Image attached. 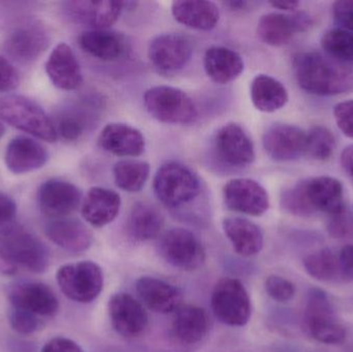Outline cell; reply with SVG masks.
Listing matches in <instances>:
<instances>
[{"label":"cell","instance_id":"obj_25","mask_svg":"<svg viewBox=\"0 0 353 352\" xmlns=\"http://www.w3.org/2000/svg\"><path fill=\"white\" fill-rule=\"evenodd\" d=\"M99 144L103 150L117 156H140L146 143L142 132L123 123L108 124L101 130Z\"/></svg>","mask_w":353,"mask_h":352},{"label":"cell","instance_id":"obj_24","mask_svg":"<svg viewBox=\"0 0 353 352\" xmlns=\"http://www.w3.org/2000/svg\"><path fill=\"white\" fill-rule=\"evenodd\" d=\"M46 235L58 247L68 252H84L93 243L90 229L78 219L56 218L46 225Z\"/></svg>","mask_w":353,"mask_h":352},{"label":"cell","instance_id":"obj_12","mask_svg":"<svg viewBox=\"0 0 353 352\" xmlns=\"http://www.w3.org/2000/svg\"><path fill=\"white\" fill-rule=\"evenodd\" d=\"M226 207L234 212L261 216L270 207L267 190L254 180L238 178L230 180L223 188Z\"/></svg>","mask_w":353,"mask_h":352},{"label":"cell","instance_id":"obj_29","mask_svg":"<svg viewBox=\"0 0 353 352\" xmlns=\"http://www.w3.org/2000/svg\"><path fill=\"white\" fill-rule=\"evenodd\" d=\"M80 47L92 57L103 61L119 59L126 51L123 35L109 29H89L79 37Z\"/></svg>","mask_w":353,"mask_h":352},{"label":"cell","instance_id":"obj_30","mask_svg":"<svg viewBox=\"0 0 353 352\" xmlns=\"http://www.w3.org/2000/svg\"><path fill=\"white\" fill-rule=\"evenodd\" d=\"M203 66L209 78L219 84L236 80L243 70L244 61L240 54L225 47L209 48L203 57Z\"/></svg>","mask_w":353,"mask_h":352},{"label":"cell","instance_id":"obj_22","mask_svg":"<svg viewBox=\"0 0 353 352\" xmlns=\"http://www.w3.org/2000/svg\"><path fill=\"white\" fill-rule=\"evenodd\" d=\"M49 154L41 143L24 136L12 138L6 149V167L16 175L41 169L47 163Z\"/></svg>","mask_w":353,"mask_h":352},{"label":"cell","instance_id":"obj_34","mask_svg":"<svg viewBox=\"0 0 353 352\" xmlns=\"http://www.w3.org/2000/svg\"><path fill=\"white\" fill-rule=\"evenodd\" d=\"M150 174V165L146 161L125 159L114 165L116 185L128 192H138L144 187Z\"/></svg>","mask_w":353,"mask_h":352},{"label":"cell","instance_id":"obj_46","mask_svg":"<svg viewBox=\"0 0 353 352\" xmlns=\"http://www.w3.org/2000/svg\"><path fill=\"white\" fill-rule=\"evenodd\" d=\"M339 277L346 282L353 281V244L345 245L338 254Z\"/></svg>","mask_w":353,"mask_h":352},{"label":"cell","instance_id":"obj_51","mask_svg":"<svg viewBox=\"0 0 353 352\" xmlns=\"http://www.w3.org/2000/svg\"><path fill=\"white\" fill-rule=\"evenodd\" d=\"M272 6L281 10H294L299 6L298 1H292V0H279V1L270 2Z\"/></svg>","mask_w":353,"mask_h":352},{"label":"cell","instance_id":"obj_3","mask_svg":"<svg viewBox=\"0 0 353 352\" xmlns=\"http://www.w3.org/2000/svg\"><path fill=\"white\" fill-rule=\"evenodd\" d=\"M153 189L155 196L165 206L178 208L199 196L201 183L197 176L186 165L169 163L157 171Z\"/></svg>","mask_w":353,"mask_h":352},{"label":"cell","instance_id":"obj_21","mask_svg":"<svg viewBox=\"0 0 353 352\" xmlns=\"http://www.w3.org/2000/svg\"><path fill=\"white\" fill-rule=\"evenodd\" d=\"M46 72L54 86L61 90H76L83 83L80 64L68 43H59L52 50L46 62Z\"/></svg>","mask_w":353,"mask_h":352},{"label":"cell","instance_id":"obj_36","mask_svg":"<svg viewBox=\"0 0 353 352\" xmlns=\"http://www.w3.org/2000/svg\"><path fill=\"white\" fill-rule=\"evenodd\" d=\"M306 272L319 281H329L339 277L338 256L331 249H321L309 254L304 260Z\"/></svg>","mask_w":353,"mask_h":352},{"label":"cell","instance_id":"obj_14","mask_svg":"<svg viewBox=\"0 0 353 352\" xmlns=\"http://www.w3.org/2000/svg\"><path fill=\"white\" fill-rule=\"evenodd\" d=\"M307 134L298 126L290 124H274L263 134V145L265 153L273 161L285 163L306 153Z\"/></svg>","mask_w":353,"mask_h":352},{"label":"cell","instance_id":"obj_18","mask_svg":"<svg viewBox=\"0 0 353 352\" xmlns=\"http://www.w3.org/2000/svg\"><path fill=\"white\" fill-rule=\"evenodd\" d=\"M305 198L314 212L336 216L345 211L343 185L339 180L327 176L301 181Z\"/></svg>","mask_w":353,"mask_h":352},{"label":"cell","instance_id":"obj_50","mask_svg":"<svg viewBox=\"0 0 353 352\" xmlns=\"http://www.w3.org/2000/svg\"><path fill=\"white\" fill-rule=\"evenodd\" d=\"M17 271V267L10 262V258L6 256L3 250L0 247V273L1 274L12 275Z\"/></svg>","mask_w":353,"mask_h":352},{"label":"cell","instance_id":"obj_44","mask_svg":"<svg viewBox=\"0 0 353 352\" xmlns=\"http://www.w3.org/2000/svg\"><path fill=\"white\" fill-rule=\"evenodd\" d=\"M333 14L341 28L353 33V0L334 2Z\"/></svg>","mask_w":353,"mask_h":352},{"label":"cell","instance_id":"obj_5","mask_svg":"<svg viewBox=\"0 0 353 352\" xmlns=\"http://www.w3.org/2000/svg\"><path fill=\"white\" fill-rule=\"evenodd\" d=\"M0 247L14 266L33 273H43L50 264L47 247L32 234L21 227L3 229Z\"/></svg>","mask_w":353,"mask_h":352},{"label":"cell","instance_id":"obj_2","mask_svg":"<svg viewBox=\"0 0 353 352\" xmlns=\"http://www.w3.org/2000/svg\"><path fill=\"white\" fill-rule=\"evenodd\" d=\"M0 120L45 142L57 141L55 124L32 99L22 95L0 96Z\"/></svg>","mask_w":353,"mask_h":352},{"label":"cell","instance_id":"obj_42","mask_svg":"<svg viewBox=\"0 0 353 352\" xmlns=\"http://www.w3.org/2000/svg\"><path fill=\"white\" fill-rule=\"evenodd\" d=\"M334 117L339 130L348 138H353V99L336 105Z\"/></svg>","mask_w":353,"mask_h":352},{"label":"cell","instance_id":"obj_1","mask_svg":"<svg viewBox=\"0 0 353 352\" xmlns=\"http://www.w3.org/2000/svg\"><path fill=\"white\" fill-rule=\"evenodd\" d=\"M294 70L301 88L311 94L332 96L353 90L352 70L319 52L299 53Z\"/></svg>","mask_w":353,"mask_h":352},{"label":"cell","instance_id":"obj_7","mask_svg":"<svg viewBox=\"0 0 353 352\" xmlns=\"http://www.w3.org/2000/svg\"><path fill=\"white\" fill-rule=\"evenodd\" d=\"M56 280L64 296L78 303L94 301L103 289V270L90 260L60 267Z\"/></svg>","mask_w":353,"mask_h":352},{"label":"cell","instance_id":"obj_53","mask_svg":"<svg viewBox=\"0 0 353 352\" xmlns=\"http://www.w3.org/2000/svg\"><path fill=\"white\" fill-rule=\"evenodd\" d=\"M4 132H6V127H4L3 124L0 122V138L4 136Z\"/></svg>","mask_w":353,"mask_h":352},{"label":"cell","instance_id":"obj_39","mask_svg":"<svg viewBox=\"0 0 353 352\" xmlns=\"http://www.w3.org/2000/svg\"><path fill=\"white\" fill-rule=\"evenodd\" d=\"M85 128V118L80 113L70 111L60 116L56 130L62 138L72 142L81 138L84 134Z\"/></svg>","mask_w":353,"mask_h":352},{"label":"cell","instance_id":"obj_4","mask_svg":"<svg viewBox=\"0 0 353 352\" xmlns=\"http://www.w3.org/2000/svg\"><path fill=\"white\" fill-rule=\"evenodd\" d=\"M144 105L155 119L167 124H188L194 121L197 110L192 99L181 89L155 86L144 95Z\"/></svg>","mask_w":353,"mask_h":352},{"label":"cell","instance_id":"obj_11","mask_svg":"<svg viewBox=\"0 0 353 352\" xmlns=\"http://www.w3.org/2000/svg\"><path fill=\"white\" fill-rule=\"evenodd\" d=\"M109 314L114 330L124 338H138L148 327L144 306L128 293H116L110 299Z\"/></svg>","mask_w":353,"mask_h":352},{"label":"cell","instance_id":"obj_10","mask_svg":"<svg viewBox=\"0 0 353 352\" xmlns=\"http://www.w3.org/2000/svg\"><path fill=\"white\" fill-rule=\"evenodd\" d=\"M12 308L37 318H53L59 310V302L51 287L37 281H25L8 289Z\"/></svg>","mask_w":353,"mask_h":352},{"label":"cell","instance_id":"obj_13","mask_svg":"<svg viewBox=\"0 0 353 352\" xmlns=\"http://www.w3.org/2000/svg\"><path fill=\"white\" fill-rule=\"evenodd\" d=\"M82 198L80 189L70 182L50 179L37 190V200L41 212L48 216L63 218L78 209Z\"/></svg>","mask_w":353,"mask_h":352},{"label":"cell","instance_id":"obj_32","mask_svg":"<svg viewBox=\"0 0 353 352\" xmlns=\"http://www.w3.org/2000/svg\"><path fill=\"white\" fill-rule=\"evenodd\" d=\"M163 223L159 209L148 203L139 202L132 207L128 216V235L138 242L151 241L159 237Z\"/></svg>","mask_w":353,"mask_h":352},{"label":"cell","instance_id":"obj_27","mask_svg":"<svg viewBox=\"0 0 353 352\" xmlns=\"http://www.w3.org/2000/svg\"><path fill=\"white\" fill-rule=\"evenodd\" d=\"M121 206V198L114 190L92 187L83 202L82 215L94 227H103L114 221Z\"/></svg>","mask_w":353,"mask_h":352},{"label":"cell","instance_id":"obj_26","mask_svg":"<svg viewBox=\"0 0 353 352\" xmlns=\"http://www.w3.org/2000/svg\"><path fill=\"white\" fill-rule=\"evenodd\" d=\"M210 330V318L203 308L193 305L181 306L172 324V334L183 345L201 342Z\"/></svg>","mask_w":353,"mask_h":352},{"label":"cell","instance_id":"obj_35","mask_svg":"<svg viewBox=\"0 0 353 352\" xmlns=\"http://www.w3.org/2000/svg\"><path fill=\"white\" fill-rule=\"evenodd\" d=\"M325 55L340 63L353 64V33L343 28L331 29L321 39Z\"/></svg>","mask_w":353,"mask_h":352},{"label":"cell","instance_id":"obj_45","mask_svg":"<svg viewBox=\"0 0 353 352\" xmlns=\"http://www.w3.org/2000/svg\"><path fill=\"white\" fill-rule=\"evenodd\" d=\"M332 217L333 218L329 225V233L332 237L345 239L353 236V222L348 215H345V211L341 214Z\"/></svg>","mask_w":353,"mask_h":352},{"label":"cell","instance_id":"obj_8","mask_svg":"<svg viewBox=\"0 0 353 352\" xmlns=\"http://www.w3.org/2000/svg\"><path fill=\"white\" fill-rule=\"evenodd\" d=\"M211 307L215 318L228 326L244 327L250 320V297L238 279L218 281L212 293Z\"/></svg>","mask_w":353,"mask_h":352},{"label":"cell","instance_id":"obj_37","mask_svg":"<svg viewBox=\"0 0 353 352\" xmlns=\"http://www.w3.org/2000/svg\"><path fill=\"white\" fill-rule=\"evenodd\" d=\"M336 149L333 132L325 126H314L307 134L306 153L317 161L331 158Z\"/></svg>","mask_w":353,"mask_h":352},{"label":"cell","instance_id":"obj_41","mask_svg":"<svg viewBox=\"0 0 353 352\" xmlns=\"http://www.w3.org/2000/svg\"><path fill=\"white\" fill-rule=\"evenodd\" d=\"M10 322L12 328L22 335L33 334L39 331L43 324L41 318L14 308L10 313Z\"/></svg>","mask_w":353,"mask_h":352},{"label":"cell","instance_id":"obj_28","mask_svg":"<svg viewBox=\"0 0 353 352\" xmlns=\"http://www.w3.org/2000/svg\"><path fill=\"white\" fill-rule=\"evenodd\" d=\"M222 227L239 256L249 258L263 249V231L252 221L242 217H228L222 222Z\"/></svg>","mask_w":353,"mask_h":352},{"label":"cell","instance_id":"obj_9","mask_svg":"<svg viewBox=\"0 0 353 352\" xmlns=\"http://www.w3.org/2000/svg\"><path fill=\"white\" fill-rule=\"evenodd\" d=\"M159 249L165 262L183 271L197 270L205 260L203 244L192 231L182 227L165 231L161 236Z\"/></svg>","mask_w":353,"mask_h":352},{"label":"cell","instance_id":"obj_38","mask_svg":"<svg viewBox=\"0 0 353 352\" xmlns=\"http://www.w3.org/2000/svg\"><path fill=\"white\" fill-rule=\"evenodd\" d=\"M281 206L286 212L296 216L308 217L315 213L305 198L301 182L282 194Z\"/></svg>","mask_w":353,"mask_h":352},{"label":"cell","instance_id":"obj_20","mask_svg":"<svg viewBox=\"0 0 353 352\" xmlns=\"http://www.w3.org/2000/svg\"><path fill=\"white\" fill-rule=\"evenodd\" d=\"M125 2L112 1H70L66 2V14L79 24L90 29H108L119 19Z\"/></svg>","mask_w":353,"mask_h":352},{"label":"cell","instance_id":"obj_40","mask_svg":"<svg viewBox=\"0 0 353 352\" xmlns=\"http://www.w3.org/2000/svg\"><path fill=\"white\" fill-rule=\"evenodd\" d=\"M265 287L268 295L279 303L290 302L296 293L294 283L283 277L276 276V275L268 277Z\"/></svg>","mask_w":353,"mask_h":352},{"label":"cell","instance_id":"obj_6","mask_svg":"<svg viewBox=\"0 0 353 352\" xmlns=\"http://www.w3.org/2000/svg\"><path fill=\"white\" fill-rule=\"evenodd\" d=\"M305 326L310 336L323 344H341L346 338L345 328L338 320L327 293L321 289H312L309 293Z\"/></svg>","mask_w":353,"mask_h":352},{"label":"cell","instance_id":"obj_52","mask_svg":"<svg viewBox=\"0 0 353 352\" xmlns=\"http://www.w3.org/2000/svg\"><path fill=\"white\" fill-rule=\"evenodd\" d=\"M224 4H225L228 8H230V10H244V8H246V6H248V2L239 0V1L224 2Z\"/></svg>","mask_w":353,"mask_h":352},{"label":"cell","instance_id":"obj_47","mask_svg":"<svg viewBox=\"0 0 353 352\" xmlns=\"http://www.w3.org/2000/svg\"><path fill=\"white\" fill-rule=\"evenodd\" d=\"M17 213V205L8 194L0 192V229H6L14 220Z\"/></svg>","mask_w":353,"mask_h":352},{"label":"cell","instance_id":"obj_43","mask_svg":"<svg viewBox=\"0 0 353 352\" xmlns=\"http://www.w3.org/2000/svg\"><path fill=\"white\" fill-rule=\"evenodd\" d=\"M18 72L10 60L0 54V93H8L19 86Z\"/></svg>","mask_w":353,"mask_h":352},{"label":"cell","instance_id":"obj_23","mask_svg":"<svg viewBox=\"0 0 353 352\" xmlns=\"http://www.w3.org/2000/svg\"><path fill=\"white\" fill-rule=\"evenodd\" d=\"M136 287L143 303L157 313H172L182 306V291L161 279L141 277Z\"/></svg>","mask_w":353,"mask_h":352},{"label":"cell","instance_id":"obj_15","mask_svg":"<svg viewBox=\"0 0 353 352\" xmlns=\"http://www.w3.org/2000/svg\"><path fill=\"white\" fill-rule=\"evenodd\" d=\"M192 55L190 39L179 33L159 35L151 41L149 59L163 72H173L184 68Z\"/></svg>","mask_w":353,"mask_h":352},{"label":"cell","instance_id":"obj_16","mask_svg":"<svg viewBox=\"0 0 353 352\" xmlns=\"http://www.w3.org/2000/svg\"><path fill=\"white\" fill-rule=\"evenodd\" d=\"M311 25L312 20L306 12L292 14L270 12L261 17L257 25V33L268 45L280 47L290 43L296 33L308 30Z\"/></svg>","mask_w":353,"mask_h":352},{"label":"cell","instance_id":"obj_17","mask_svg":"<svg viewBox=\"0 0 353 352\" xmlns=\"http://www.w3.org/2000/svg\"><path fill=\"white\" fill-rule=\"evenodd\" d=\"M215 149L220 161L232 167H246L255 159L252 141L239 124H226L218 130Z\"/></svg>","mask_w":353,"mask_h":352},{"label":"cell","instance_id":"obj_49","mask_svg":"<svg viewBox=\"0 0 353 352\" xmlns=\"http://www.w3.org/2000/svg\"><path fill=\"white\" fill-rule=\"evenodd\" d=\"M341 165L344 172L353 181V145H350L342 151Z\"/></svg>","mask_w":353,"mask_h":352},{"label":"cell","instance_id":"obj_33","mask_svg":"<svg viewBox=\"0 0 353 352\" xmlns=\"http://www.w3.org/2000/svg\"><path fill=\"white\" fill-rule=\"evenodd\" d=\"M250 95L253 105L263 113L278 111L288 101V90L283 84L267 74H259L253 79Z\"/></svg>","mask_w":353,"mask_h":352},{"label":"cell","instance_id":"obj_31","mask_svg":"<svg viewBox=\"0 0 353 352\" xmlns=\"http://www.w3.org/2000/svg\"><path fill=\"white\" fill-rule=\"evenodd\" d=\"M172 14L181 24L199 30H211L220 17L219 8L214 2L196 0L174 1Z\"/></svg>","mask_w":353,"mask_h":352},{"label":"cell","instance_id":"obj_48","mask_svg":"<svg viewBox=\"0 0 353 352\" xmlns=\"http://www.w3.org/2000/svg\"><path fill=\"white\" fill-rule=\"evenodd\" d=\"M41 352H84L80 345L70 339L57 337L46 343Z\"/></svg>","mask_w":353,"mask_h":352},{"label":"cell","instance_id":"obj_19","mask_svg":"<svg viewBox=\"0 0 353 352\" xmlns=\"http://www.w3.org/2000/svg\"><path fill=\"white\" fill-rule=\"evenodd\" d=\"M48 37L37 24L21 25L12 29L4 41V51L20 63L35 61L47 49Z\"/></svg>","mask_w":353,"mask_h":352}]
</instances>
